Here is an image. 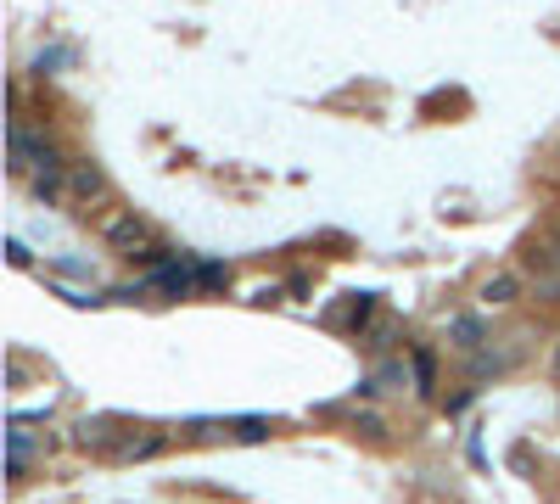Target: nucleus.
Returning a JSON list of instances; mask_svg holds the SVG:
<instances>
[{
    "instance_id": "nucleus-14",
    "label": "nucleus",
    "mask_w": 560,
    "mask_h": 504,
    "mask_svg": "<svg viewBox=\"0 0 560 504\" xmlns=\"http://www.w3.org/2000/svg\"><path fill=\"white\" fill-rule=\"evenodd\" d=\"M353 432H364V437H387V420H381V415H353Z\"/></svg>"
},
{
    "instance_id": "nucleus-5",
    "label": "nucleus",
    "mask_w": 560,
    "mask_h": 504,
    "mask_svg": "<svg viewBox=\"0 0 560 504\" xmlns=\"http://www.w3.org/2000/svg\"><path fill=\"white\" fill-rule=\"evenodd\" d=\"M448 342H454L460 353H476L482 342H488V325L476 320V314H454V320H448Z\"/></svg>"
},
{
    "instance_id": "nucleus-15",
    "label": "nucleus",
    "mask_w": 560,
    "mask_h": 504,
    "mask_svg": "<svg viewBox=\"0 0 560 504\" xmlns=\"http://www.w3.org/2000/svg\"><path fill=\"white\" fill-rule=\"evenodd\" d=\"M62 62H68V51H40V62H34V73H40V79H45V73H51V68H62Z\"/></svg>"
},
{
    "instance_id": "nucleus-8",
    "label": "nucleus",
    "mask_w": 560,
    "mask_h": 504,
    "mask_svg": "<svg viewBox=\"0 0 560 504\" xmlns=\"http://www.w3.org/2000/svg\"><path fill=\"white\" fill-rule=\"evenodd\" d=\"M28 191H34V202H56V196L68 191V174H62V168H45V174H28Z\"/></svg>"
},
{
    "instance_id": "nucleus-9",
    "label": "nucleus",
    "mask_w": 560,
    "mask_h": 504,
    "mask_svg": "<svg viewBox=\"0 0 560 504\" xmlns=\"http://www.w3.org/2000/svg\"><path fill=\"white\" fill-rule=\"evenodd\" d=\"M415 392H420V398H432V392H437V364H432V353H415Z\"/></svg>"
},
{
    "instance_id": "nucleus-4",
    "label": "nucleus",
    "mask_w": 560,
    "mask_h": 504,
    "mask_svg": "<svg viewBox=\"0 0 560 504\" xmlns=\"http://www.w3.org/2000/svg\"><path fill=\"white\" fill-rule=\"evenodd\" d=\"M73 443H79V448H96V454H107V448H112V454H118V448H124V443H118V437H112V420H79V426H73Z\"/></svg>"
},
{
    "instance_id": "nucleus-19",
    "label": "nucleus",
    "mask_w": 560,
    "mask_h": 504,
    "mask_svg": "<svg viewBox=\"0 0 560 504\" xmlns=\"http://www.w3.org/2000/svg\"><path fill=\"white\" fill-rule=\"evenodd\" d=\"M549 376L560 381V342H555V353H549Z\"/></svg>"
},
{
    "instance_id": "nucleus-7",
    "label": "nucleus",
    "mask_w": 560,
    "mask_h": 504,
    "mask_svg": "<svg viewBox=\"0 0 560 504\" xmlns=\"http://www.w3.org/2000/svg\"><path fill=\"white\" fill-rule=\"evenodd\" d=\"M521 297V275H488L482 280V303L488 308H510Z\"/></svg>"
},
{
    "instance_id": "nucleus-1",
    "label": "nucleus",
    "mask_w": 560,
    "mask_h": 504,
    "mask_svg": "<svg viewBox=\"0 0 560 504\" xmlns=\"http://www.w3.org/2000/svg\"><path fill=\"white\" fill-rule=\"evenodd\" d=\"M101 241H107L112 252H124V258H140L157 236L135 208H112V213H101Z\"/></svg>"
},
{
    "instance_id": "nucleus-13",
    "label": "nucleus",
    "mask_w": 560,
    "mask_h": 504,
    "mask_svg": "<svg viewBox=\"0 0 560 504\" xmlns=\"http://www.w3.org/2000/svg\"><path fill=\"white\" fill-rule=\"evenodd\" d=\"M538 297H544V303H560V269H544V275H538Z\"/></svg>"
},
{
    "instance_id": "nucleus-12",
    "label": "nucleus",
    "mask_w": 560,
    "mask_h": 504,
    "mask_svg": "<svg viewBox=\"0 0 560 504\" xmlns=\"http://www.w3.org/2000/svg\"><path fill=\"white\" fill-rule=\"evenodd\" d=\"M196 286H230V269L224 264H196Z\"/></svg>"
},
{
    "instance_id": "nucleus-3",
    "label": "nucleus",
    "mask_w": 560,
    "mask_h": 504,
    "mask_svg": "<svg viewBox=\"0 0 560 504\" xmlns=\"http://www.w3.org/2000/svg\"><path fill=\"white\" fill-rule=\"evenodd\" d=\"M68 196L73 202H101L107 196V174L96 163H73L68 168Z\"/></svg>"
},
{
    "instance_id": "nucleus-17",
    "label": "nucleus",
    "mask_w": 560,
    "mask_h": 504,
    "mask_svg": "<svg viewBox=\"0 0 560 504\" xmlns=\"http://www.w3.org/2000/svg\"><path fill=\"white\" fill-rule=\"evenodd\" d=\"M51 269H62V275H90V264H79V258H56Z\"/></svg>"
},
{
    "instance_id": "nucleus-2",
    "label": "nucleus",
    "mask_w": 560,
    "mask_h": 504,
    "mask_svg": "<svg viewBox=\"0 0 560 504\" xmlns=\"http://www.w3.org/2000/svg\"><path fill=\"white\" fill-rule=\"evenodd\" d=\"M45 168H68L45 135H34L28 124H12V174H45Z\"/></svg>"
},
{
    "instance_id": "nucleus-10",
    "label": "nucleus",
    "mask_w": 560,
    "mask_h": 504,
    "mask_svg": "<svg viewBox=\"0 0 560 504\" xmlns=\"http://www.w3.org/2000/svg\"><path fill=\"white\" fill-rule=\"evenodd\" d=\"M118 454H124V460H152V454H163V437H140V443H124L118 448Z\"/></svg>"
},
{
    "instance_id": "nucleus-6",
    "label": "nucleus",
    "mask_w": 560,
    "mask_h": 504,
    "mask_svg": "<svg viewBox=\"0 0 560 504\" xmlns=\"http://www.w3.org/2000/svg\"><path fill=\"white\" fill-rule=\"evenodd\" d=\"M521 359V348H504V353H482V348H476L471 353V381H493V376H504V370H510V364H516Z\"/></svg>"
},
{
    "instance_id": "nucleus-11",
    "label": "nucleus",
    "mask_w": 560,
    "mask_h": 504,
    "mask_svg": "<svg viewBox=\"0 0 560 504\" xmlns=\"http://www.w3.org/2000/svg\"><path fill=\"white\" fill-rule=\"evenodd\" d=\"M376 387H381V392H387V387H404V364H398V359L376 364Z\"/></svg>"
},
{
    "instance_id": "nucleus-18",
    "label": "nucleus",
    "mask_w": 560,
    "mask_h": 504,
    "mask_svg": "<svg viewBox=\"0 0 560 504\" xmlns=\"http://www.w3.org/2000/svg\"><path fill=\"white\" fill-rule=\"evenodd\" d=\"M544 252H549V269H560V236H549Z\"/></svg>"
},
{
    "instance_id": "nucleus-16",
    "label": "nucleus",
    "mask_w": 560,
    "mask_h": 504,
    "mask_svg": "<svg viewBox=\"0 0 560 504\" xmlns=\"http://www.w3.org/2000/svg\"><path fill=\"white\" fill-rule=\"evenodd\" d=\"M392 336H398V325H376V331L364 336V348H387Z\"/></svg>"
}]
</instances>
